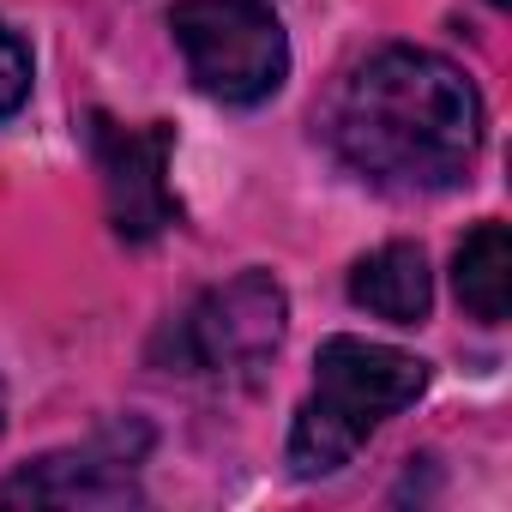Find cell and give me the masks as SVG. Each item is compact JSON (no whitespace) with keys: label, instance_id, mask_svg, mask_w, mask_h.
<instances>
[{"label":"cell","instance_id":"cell-1","mask_svg":"<svg viewBox=\"0 0 512 512\" xmlns=\"http://www.w3.org/2000/svg\"><path fill=\"white\" fill-rule=\"evenodd\" d=\"M332 151L374 187L434 193L458 187L482 151V97L434 49H374L332 97Z\"/></svg>","mask_w":512,"mask_h":512},{"label":"cell","instance_id":"cell-2","mask_svg":"<svg viewBox=\"0 0 512 512\" xmlns=\"http://www.w3.org/2000/svg\"><path fill=\"white\" fill-rule=\"evenodd\" d=\"M422 386H428L422 356L368 344L350 332L326 338L314 356V398L296 410V428H290V470L308 482L344 470L386 416L422 398Z\"/></svg>","mask_w":512,"mask_h":512},{"label":"cell","instance_id":"cell-3","mask_svg":"<svg viewBox=\"0 0 512 512\" xmlns=\"http://www.w3.org/2000/svg\"><path fill=\"white\" fill-rule=\"evenodd\" d=\"M187 79L229 109L266 103L290 73V37L266 0H181L169 13Z\"/></svg>","mask_w":512,"mask_h":512},{"label":"cell","instance_id":"cell-4","mask_svg":"<svg viewBox=\"0 0 512 512\" xmlns=\"http://www.w3.org/2000/svg\"><path fill=\"white\" fill-rule=\"evenodd\" d=\"M290 332V296L272 272H241L217 290H205L181 326L187 368L223 374V380H253Z\"/></svg>","mask_w":512,"mask_h":512},{"label":"cell","instance_id":"cell-5","mask_svg":"<svg viewBox=\"0 0 512 512\" xmlns=\"http://www.w3.org/2000/svg\"><path fill=\"white\" fill-rule=\"evenodd\" d=\"M169 145H175V133L163 121L121 127L109 115H91V151H97L103 193H109V223H115L121 241H151L175 223Z\"/></svg>","mask_w":512,"mask_h":512},{"label":"cell","instance_id":"cell-6","mask_svg":"<svg viewBox=\"0 0 512 512\" xmlns=\"http://www.w3.org/2000/svg\"><path fill=\"white\" fill-rule=\"evenodd\" d=\"M139 482H133V452H109V446H85V452H49L25 470L7 476L0 506H79V512H121L139 506Z\"/></svg>","mask_w":512,"mask_h":512},{"label":"cell","instance_id":"cell-7","mask_svg":"<svg viewBox=\"0 0 512 512\" xmlns=\"http://www.w3.org/2000/svg\"><path fill=\"white\" fill-rule=\"evenodd\" d=\"M350 302L392 326H422L434 308V272L416 241H386L350 272Z\"/></svg>","mask_w":512,"mask_h":512},{"label":"cell","instance_id":"cell-8","mask_svg":"<svg viewBox=\"0 0 512 512\" xmlns=\"http://www.w3.org/2000/svg\"><path fill=\"white\" fill-rule=\"evenodd\" d=\"M452 290H458L464 314L482 320V326H500L512 314V235H506V223L488 217V223H476L458 241V253H452Z\"/></svg>","mask_w":512,"mask_h":512},{"label":"cell","instance_id":"cell-9","mask_svg":"<svg viewBox=\"0 0 512 512\" xmlns=\"http://www.w3.org/2000/svg\"><path fill=\"white\" fill-rule=\"evenodd\" d=\"M25 97H31V55L7 25H0V121H7Z\"/></svg>","mask_w":512,"mask_h":512},{"label":"cell","instance_id":"cell-10","mask_svg":"<svg viewBox=\"0 0 512 512\" xmlns=\"http://www.w3.org/2000/svg\"><path fill=\"white\" fill-rule=\"evenodd\" d=\"M0 434H7V386H0Z\"/></svg>","mask_w":512,"mask_h":512},{"label":"cell","instance_id":"cell-11","mask_svg":"<svg viewBox=\"0 0 512 512\" xmlns=\"http://www.w3.org/2000/svg\"><path fill=\"white\" fill-rule=\"evenodd\" d=\"M488 7H506V0H488Z\"/></svg>","mask_w":512,"mask_h":512}]
</instances>
